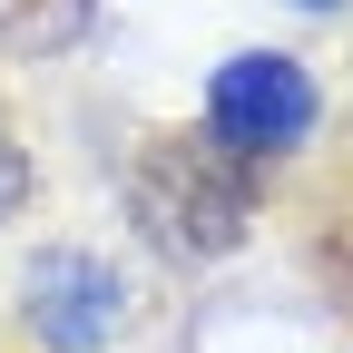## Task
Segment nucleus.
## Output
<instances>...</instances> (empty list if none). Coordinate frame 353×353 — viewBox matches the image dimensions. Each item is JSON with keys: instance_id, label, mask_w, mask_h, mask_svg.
<instances>
[{"instance_id": "obj_1", "label": "nucleus", "mask_w": 353, "mask_h": 353, "mask_svg": "<svg viewBox=\"0 0 353 353\" xmlns=\"http://www.w3.org/2000/svg\"><path fill=\"white\" fill-rule=\"evenodd\" d=\"M138 226H148V245L206 265V255H226L245 236V187H236V167L216 157V148L157 138L138 157Z\"/></svg>"}, {"instance_id": "obj_2", "label": "nucleus", "mask_w": 353, "mask_h": 353, "mask_svg": "<svg viewBox=\"0 0 353 353\" xmlns=\"http://www.w3.org/2000/svg\"><path fill=\"white\" fill-rule=\"evenodd\" d=\"M206 108H216V138L226 148H285V138L314 128V79H304L294 59H275V50H255V59L216 69Z\"/></svg>"}, {"instance_id": "obj_3", "label": "nucleus", "mask_w": 353, "mask_h": 353, "mask_svg": "<svg viewBox=\"0 0 353 353\" xmlns=\"http://www.w3.org/2000/svg\"><path fill=\"white\" fill-rule=\"evenodd\" d=\"M30 324L50 353H99L118 334V285H108V265H88V255H39L30 265Z\"/></svg>"}, {"instance_id": "obj_4", "label": "nucleus", "mask_w": 353, "mask_h": 353, "mask_svg": "<svg viewBox=\"0 0 353 353\" xmlns=\"http://www.w3.org/2000/svg\"><path fill=\"white\" fill-rule=\"evenodd\" d=\"M20 196H30V157H20V148H10V138H0V216H10V206H20Z\"/></svg>"}, {"instance_id": "obj_5", "label": "nucleus", "mask_w": 353, "mask_h": 353, "mask_svg": "<svg viewBox=\"0 0 353 353\" xmlns=\"http://www.w3.org/2000/svg\"><path fill=\"white\" fill-rule=\"evenodd\" d=\"M304 10H334V0H304Z\"/></svg>"}]
</instances>
